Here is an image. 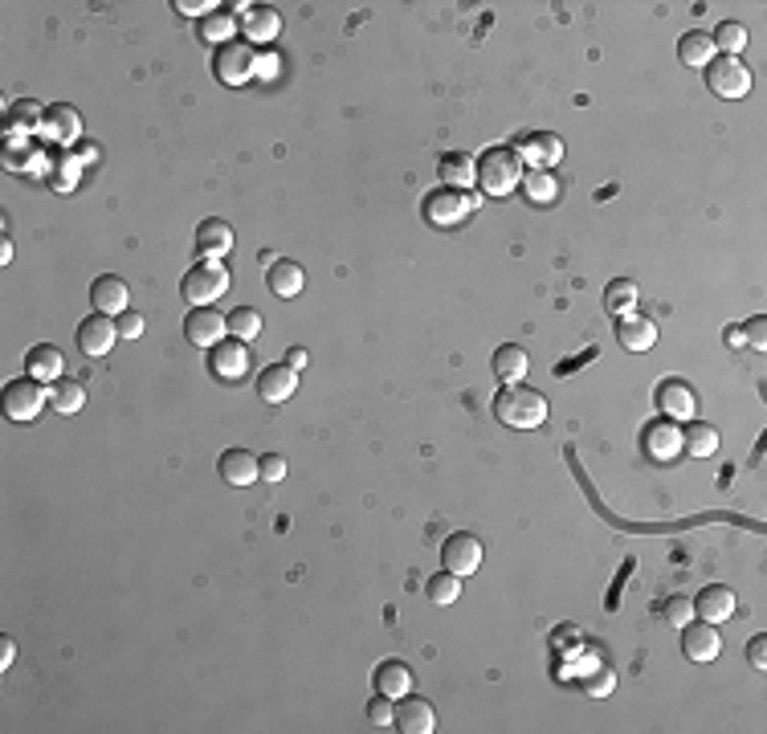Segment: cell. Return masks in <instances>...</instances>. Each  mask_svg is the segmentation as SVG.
Instances as JSON below:
<instances>
[{
    "instance_id": "6da1fadb",
    "label": "cell",
    "mask_w": 767,
    "mask_h": 734,
    "mask_svg": "<svg viewBox=\"0 0 767 734\" xmlns=\"http://www.w3.org/2000/svg\"><path fill=\"white\" fill-rule=\"evenodd\" d=\"M494 416L506 429H539L547 421V396L527 384H502L494 396Z\"/></svg>"
},
{
    "instance_id": "7a4b0ae2",
    "label": "cell",
    "mask_w": 767,
    "mask_h": 734,
    "mask_svg": "<svg viewBox=\"0 0 767 734\" xmlns=\"http://www.w3.org/2000/svg\"><path fill=\"white\" fill-rule=\"evenodd\" d=\"M523 155L515 147H486L482 160H478V188L486 196H510L523 184Z\"/></svg>"
},
{
    "instance_id": "3957f363",
    "label": "cell",
    "mask_w": 767,
    "mask_h": 734,
    "mask_svg": "<svg viewBox=\"0 0 767 734\" xmlns=\"http://www.w3.org/2000/svg\"><path fill=\"white\" fill-rule=\"evenodd\" d=\"M225 290H229V270H225V261H213V257L196 261V266L184 274V282H180V294H184V302H192V306H209V302H217Z\"/></svg>"
},
{
    "instance_id": "277c9868",
    "label": "cell",
    "mask_w": 767,
    "mask_h": 734,
    "mask_svg": "<svg viewBox=\"0 0 767 734\" xmlns=\"http://www.w3.org/2000/svg\"><path fill=\"white\" fill-rule=\"evenodd\" d=\"M474 208H478V196L457 192V188H437L425 196V221L433 229H453V225H462Z\"/></svg>"
},
{
    "instance_id": "5b68a950",
    "label": "cell",
    "mask_w": 767,
    "mask_h": 734,
    "mask_svg": "<svg viewBox=\"0 0 767 734\" xmlns=\"http://www.w3.org/2000/svg\"><path fill=\"white\" fill-rule=\"evenodd\" d=\"M45 404H49V392L33 376H21V380L5 384V416H9V421H17V425L37 421Z\"/></svg>"
},
{
    "instance_id": "8992f818",
    "label": "cell",
    "mask_w": 767,
    "mask_h": 734,
    "mask_svg": "<svg viewBox=\"0 0 767 734\" xmlns=\"http://www.w3.org/2000/svg\"><path fill=\"white\" fill-rule=\"evenodd\" d=\"M213 74L225 86H245L253 78V45L249 41H229L213 49Z\"/></svg>"
},
{
    "instance_id": "52a82bcc",
    "label": "cell",
    "mask_w": 767,
    "mask_h": 734,
    "mask_svg": "<svg viewBox=\"0 0 767 734\" xmlns=\"http://www.w3.org/2000/svg\"><path fill=\"white\" fill-rule=\"evenodd\" d=\"M706 86L719 94V98H747L751 94V70L739 58H714L706 66Z\"/></svg>"
},
{
    "instance_id": "ba28073f",
    "label": "cell",
    "mask_w": 767,
    "mask_h": 734,
    "mask_svg": "<svg viewBox=\"0 0 767 734\" xmlns=\"http://www.w3.org/2000/svg\"><path fill=\"white\" fill-rule=\"evenodd\" d=\"M184 335H188V343L192 347H217V343H225V335H229V319L221 310H213V306H192L188 314H184Z\"/></svg>"
},
{
    "instance_id": "9c48e42d",
    "label": "cell",
    "mask_w": 767,
    "mask_h": 734,
    "mask_svg": "<svg viewBox=\"0 0 767 734\" xmlns=\"http://www.w3.org/2000/svg\"><path fill=\"white\" fill-rule=\"evenodd\" d=\"M78 351L86 359H102V355H111L115 343H119V323H111V314H90V319L78 323Z\"/></svg>"
},
{
    "instance_id": "30bf717a",
    "label": "cell",
    "mask_w": 767,
    "mask_h": 734,
    "mask_svg": "<svg viewBox=\"0 0 767 734\" xmlns=\"http://www.w3.org/2000/svg\"><path fill=\"white\" fill-rule=\"evenodd\" d=\"M641 449H645V457L653 461V465H670V461H678V453H682V429H678V421H649L645 425V433H641Z\"/></svg>"
},
{
    "instance_id": "8fae6325",
    "label": "cell",
    "mask_w": 767,
    "mask_h": 734,
    "mask_svg": "<svg viewBox=\"0 0 767 734\" xmlns=\"http://www.w3.org/2000/svg\"><path fill=\"white\" fill-rule=\"evenodd\" d=\"M482 559H486L482 539L470 535V531L449 535L445 547H441V563H445V571H453V575H474V571L482 567Z\"/></svg>"
},
{
    "instance_id": "7c38bea8",
    "label": "cell",
    "mask_w": 767,
    "mask_h": 734,
    "mask_svg": "<svg viewBox=\"0 0 767 734\" xmlns=\"http://www.w3.org/2000/svg\"><path fill=\"white\" fill-rule=\"evenodd\" d=\"M515 151L523 155V164H527V168H543V172H551V168H559V160H564V139L551 135V131H531V135L519 139Z\"/></svg>"
},
{
    "instance_id": "4fadbf2b",
    "label": "cell",
    "mask_w": 767,
    "mask_h": 734,
    "mask_svg": "<svg viewBox=\"0 0 767 734\" xmlns=\"http://www.w3.org/2000/svg\"><path fill=\"white\" fill-rule=\"evenodd\" d=\"M682 653L694 661V665H710L714 657L723 653V637H719V628L706 624V620H690L686 624V633H682Z\"/></svg>"
},
{
    "instance_id": "5bb4252c",
    "label": "cell",
    "mask_w": 767,
    "mask_h": 734,
    "mask_svg": "<svg viewBox=\"0 0 767 734\" xmlns=\"http://www.w3.org/2000/svg\"><path fill=\"white\" fill-rule=\"evenodd\" d=\"M392 726L404 730V734H433L437 730V710L425 698H417V694H404V698H396Z\"/></svg>"
},
{
    "instance_id": "9a60e30c",
    "label": "cell",
    "mask_w": 767,
    "mask_h": 734,
    "mask_svg": "<svg viewBox=\"0 0 767 734\" xmlns=\"http://www.w3.org/2000/svg\"><path fill=\"white\" fill-rule=\"evenodd\" d=\"M657 408L666 412L670 421L686 425V421H694V412H698V396H694V388L686 380H666L657 388Z\"/></svg>"
},
{
    "instance_id": "2e32d148",
    "label": "cell",
    "mask_w": 767,
    "mask_h": 734,
    "mask_svg": "<svg viewBox=\"0 0 767 734\" xmlns=\"http://www.w3.org/2000/svg\"><path fill=\"white\" fill-rule=\"evenodd\" d=\"M25 376H33L37 384H58L66 376V355L54 343H37L25 351Z\"/></svg>"
},
{
    "instance_id": "e0dca14e",
    "label": "cell",
    "mask_w": 767,
    "mask_h": 734,
    "mask_svg": "<svg viewBox=\"0 0 767 734\" xmlns=\"http://www.w3.org/2000/svg\"><path fill=\"white\" fill-rule=\"evenodd\" d=\"M735 608H739V600H735V592L723 588V584H710V588H702V592L694 596V616L706 620V624H723V620H731Z\"/></svg>"
},
{
    "instance_id": "ac0fdd59",
    "label": "cell",
    "mask_w": 767,
    "mask_h": 734,
    "mask_svg": "<svg viewBox=\"0 0 767 734\" xmlns=\"http://www.w3.org/2000/svg\"><path fill=\"white\" fill-rule=\"evenodd\" d=\"M209 367H213L217 380H241V376L249 372V347H245L241 339H225V343L213 347Z\"/></svg>"
},
{
    "instance_id": "d6986e66",
    "label": "cell",
    "mask_w": 767,
    "mask_h": 734,
    "mask_svg": "<svg viewBox=\"0 0 767 734\" xmlns=\"http://www.w3.org/2000/svg\"><path fill=\"white\" fill-rule=\"evenodd\" d=\"M372 690L384 694V698H392V702L404 698V694H413V669H408L404 661H396V657L380 661L376 673H372Z\"/></svg>"
},
{
    "instance_id": "ffe728a7",
    "label": "cell",
    "mask_w": 767,
    "mask_h": 734,
    "mask_svg": "<svg viewBox=\"0 0 767 734\" xmlns=\"http://www.w3.org/2000/svg\"><path fill=\"white\" fill-rule=\"evenodd\" d=\"M90 302H94L98 314H123V310H131V306H127V302H131V290H127L123 278L102 274V278L90 282Z\"/></svg>"
},
{
    "instance_id": "44dd1931",
    "label": "cell",
    "mask_w": 767,
    "mask_h": 734,
    "mask_svg": "<svg viewBox=\"0 0 767 734\" xmlns=\"http://www.w3.org/2000/svg\"><path fill=\"white\" fill-rule=\"evenodd\" d=\"M294 388H298V372H294L290 363H270V367H262V376H258V396H262L266 404H282V400H290Z\"/></svg>"
},
{
    "instance_id": "7402d4cb",
    "label": "cell",
    "mask_w": 767,
    "mask_h": 734,
    "mask_svg": "<svg viewBox=\"0 0 767 734\" xmlns=\"http://www.w3.org/2000/svg\"><path fill=\"white\" fill-rule=\"evenodd\" d=\"M217 469H221V478H225L229 486H253V482L262 478V465H258V457H253L249 449H225L221 461H217Z\"/></svg>"
},
{
    "instance_id": "603a6c76",
    "label": "cell",
    "mask_w": 767,
    "mask_h": 734,
    "mask_svg": "<svg viewBox=\"0 0 767 734\" xmlns=\"http://www.w3.org/2000/svg\"><path fill=\"white\" fill-rule=\"evenodd\" d=\"M437 172H441L445 188H457V192H470V188L478 184V160H474V155H466V151H449V155H441Z\"/></svg>"
},
{
    "instance_id": "cb8c5ba5",
    "label": "cell",
    "mask_w": 767,
    "mask_h": 734,
    "mask_svg": "<svg viewBox=\"0 0 767 734\" xmlns=\"http://www.w3.org/2000/svg\"><path fill=\"white\" fill-rule=\"evenodd\" d=\"M241 29H245V41L270 45V41H278V33H282V17H278L274 5H253V9H245Z\"/></svg>"
},
{
    "instance_id": "d4e9b609",
    "label": "cell",
    "mask_w": 767,
    "mask_h": 734,
    "mask_svg": "<svg viewBox=\"0 0 767 734\" xmlns=\"http://www.w3.org/2000/svg\"><path fill=\"white\" fill-rule=\"evenodd\" d=\"M233 225L229 221H221V217H209V221H200L196 225V249L204 253V257H213V261H221L229 249H233Z\"/></svg>"
},
{
    "instance_id": "484cf974",
    "label": "cell",
    "mask_w": 767,
    "mask_h": 734,
    "mask_svg": "<svg viewBox=\"0 0 767 734\" xmlns=\"http://www.w3.org/2000/svg\"><path fill=\"white\" fill-rule=\"evenodd\" d=\"M490 367H494V376H498L502 384H523V376L531 372V359H527V351H523L519 343H502V347L494 351Z\"/></svg>"
},
{
    "instance_id": "4316f807",
    "label": "cell",
    "mask_w": 767,
    "mask_h": 734,
    "mask_svg": "<svg viewBox=\"0 0 767 734\" xmlns=\"http://www.w3.org/2000/svg\"><path fill=\"white\" fill-rule=\"evenodd\" d=\"M45 139H54V143H74L82 135V119L74 107H66V102H58V107H49L45 111V127H41Z\"/></svg>"
},
{
    "instance_id": "83f0119b",
    "label": "cell",
    "mask_w": 767,
    "mask_h": 734,
    "mask_svg": "<svg viewBox=\"0 0 767 734\" xmlns=\"http://www.w3.org/2000/svg\"><path fill=\"white\" fill-rule=\"evenodd\" d=\"M266 286L274 298H298L306 290V270L298 261H274L270 274H266Z\"/></svg>"
},
{
    "instance_id": "f1b7e54d",
    "label": "cell",
    "mask_w": 767,
    "mask_h": 734,
    "mask_svg": "<svg viewBox=\"0 0 767 734\" xmlns=\"http://www.w3.org/2000/svg\"><path fill=\"white\" fill-rule=\"evenodd\" d=\"M617 339H621L625 351H649L657 343V327L645 319V314H621Z\"/></svg>"
},
{
    "instance_id": "f546056e",
    "label": "cell",
    "mask_w": 767,
    "mask_h": 734,
    "mask_svg": "<svg viewBox=\"0 0 767 734\" xmlns=\"http://www.w3.org/2000/svg\"><path fill=\"white\" fill-rule=\"evenodd\" d=\"M49 404H54L62 416H74L86 408V384L74 376H62L58 384H49Z\"/></svg>"
},
{
    "instance_id": "4dcf8cb0",
    "label": "cell",
    "mask_w": 767,
    "mask_h": 734,
    "mask_svg": "<svg viewBox=\"0 0 767 734\" xmlns=\"http://www.w3.org/2000/svg\"><path fill=\"white\" fill-rule=\"evenodd\" d=\"M45 111H49V107H41L37 98H21V102H13V107H9V131H13V135L41 131V127H45Z\"/></svg>"
},
{
    "instance_id": "1f68e13d",
    "label": "cell",
    "mask_w": 767,
    "mask_h": 734,
    "mask_svg": "<svg viewBox=\"0 0 767 734\" xmlns=\"http://www.w3.org/2000/svg\"><path fill=\"white\" fill-rule=\"evenodd\" d=\"M678 58H682L686 66H694V70H706V66L714 62V41H710V33H702V29L686 33V37L678 41Z\"/></svg>"
},
{
    "instance_id": "d6a6232c",
    "label": "cell",
    "mask_w": 767,
    "mask_h": 734,
    "mask_svg": "<svg viewBox=\"0 0 767 734\" xmlns=\"http://www.w3.org/2000/svg\"><path fill=\"white\" fill-rule=\"evenodd\" d=\"M588 665L580 669V686H584V694L588 698H604V694H612V686H617V673H612V665H604V661H596V657H584Z\"/></svg>"
},
{
    "instance_id": "836d02e7",
    "label": "cell",
    "mask_w": 767,
    "mask_h": 734,
    "mask_svg": "<svg viewBox=\"0 0 767 734\" xmlns=\"http://www.w3.org/2000/svg\"><path fill=\"white\" fill-rule=\"evenodd\" d=\"M519 188L527 192L531 204H555L559 200V180H555V172H543V168H527Z\"/></svg>"
},
{
    "instance_id": "e575fe53",
    "label": "cell",
    "mask_w": 767,
    "mask_h": 734,
    "mask_svg": "<svg viewBox=\"0 0 767 734\" xmlns=\"http://www.w3.org/2000/svg\"><path fill=\"white\" fill-rule=\"evenodd\" d=\"M714 449H719V429H714V425L690 421V425L682 429V453H690V457H710Z\"/></svg>"
},
{
    "instance_id": "d590c367",
    "label": "cell",
    "mask_w": 767,
    "mask_h": 734,
    "mask_svg": "<svg viewBox=\"0 0 767 734\" xmlns=\"http://www.w3.org/2000/svg\"><path fill=\"white\" fill-rule=\"evenodd\" d=\"M425 596L437 604V608H449L457 596H462V575H453V571H437V575H429V584H425Z\"/></svg>"
},
{
    "instance_id": "8d00e7d4",
    "label": "cell",
    "mask_w": 767,
    "mask_h": 734,
    "mask_svg": "<svg viewBox=\"0 0 767 734\" xmlns=\"http://www.w3.org/2000/svg\"><path fill=\"white\" fill-rule=\"evenodd\" d=\"M710 41H714V49H723V58H739L747 49V29L739 21H723L719 29L710 33Z\"/></svg>"
},
{
    "instance_id": "74e56055",
    "label": "cell",
    "mask_w": 767,
    "mask_h": 734,
    "mask_svg": "<svg viewBox=\"0 0 767 734\" xmlns=\"http://www.w3.org/2000/svg\"><path fill=\"white\" fill-rule=\"evenodd\" d=\"M604 306H608V314H633V306H637V282H629V278L608 282Z\"/></svg>"
},
{
    "instance_id": "f35d334b",
    "label": "cell",
    "mask_w": 767,
    "mask_h": 734,
    "mask_svg": "<svg viewBox=\"0 0 767 734\" xmlns=\"http://www.w3.org/2000/svg\"><path fill=\"white\" fill-rule=\"evenodd\" d=\"M229 335L241 339V343H253V339L262 335V314L253 310V306H237V310L229 314Z\"/></svg>"
},
{
    "instance_id": "ab89813d",
    "label": "cell",
    "mask_w": 767,
    "mask_h": 734,
    "mask_svg": "<svg viewBox=\"0 0 767 734\" xmlns=\"http://www.w3.org/2000/svg\"><path fill=\"white\" fill-rule=\"evenodd\" d=\"M233 29H237V21H233L229 13H213V17H204V25H200V37H204V41H221V45H229Z\"/></svg>"
},
{
    "instance_id": "60d3db41",
    "label": "cell",
    "mask_w": 767,
    "mask_h": 734,
    "mask_svg": "<svg viewBox=\"0 0 767 734\" xmlns=\"http://www.w3.org/2000/svg\"><path fill=\"white\" fill-rule=\"evenodd\" d=\"M661 616H666L670 628H686L694 620V600L690 596H670L666 608H661Z\"/></svg>"
},
{
    "instance_id": "b9f144b4",
    "label": "cell",
    "mask_w": 767,
    "mask_h": 734,
    "mask_svg": "<svg viewBox=\"0 0 767 734\" xmlns=\"http://www.w3.org/2000/svg\"><path fill=\"white\" fill-rule=\"evenodd\" d=\"M392 718H396V706H392V698L376 694V698L368 702V722H372V726H392Z\"/></svg>"
},
{
    "instance_id": "7bdbcfd3",
    "label": "cell",
    "mask_w": 767,
    "mask_h": 734,
    "mask_svg": "<svg viewBox=\"0 0 767 734\" xmlns=\"http://www.w3.org/2000/svg\"><path fill=\"white\" fill-rule=\"evenodd\" d=\"M580 645H584V641H580V628H576V624H559L551 649H555V653H568V649H580Z\"/></svg>"
},
{
    "instance_id": "ee69618b",
    "label": "cell",
    "mask_w": 767,
    "mask_h": 734,
    "mask_svg": "<svg viewBox=\"0 0 767 734\" xmlns=\"http://www.w3.org/2000/svg\"><path fill=\"white\" fill-rule=\"evenodd\" d=\"M213 9H221L217 0H176L180 17H213Z\"/></svg>"
},
{
    "instance_id": "f6af8a7d",
    "label": "cell",
    "mask_w": 767,
    "mask_h": 734,
    "mask_svg": "<svg viewBox=\"0 0 767 734\" xmlns=\"http://www.w3.org/2000/svg\"><path fill=\"white\" fill-rule=\"evenodd\" d=\"M258 465H262V478H266V482H282V478H286V457H282V453H266V457H258Z\"/></svg>"
},
{
    "instance_id": "bcb514c9",
    "label": "cell",
    "mask_w": 767,
    "mask_h": 734,
    "mask_svg": "<svg viewBox=\"0 0 767 734\" xmlns=\"http://www.w3.org/2000/svg\"><path fill=\"white\" fill-rule=\"evenodd\" d=\"M743 339H747V347H755V351L767 347V319H763V314H755V319L743 327Z\"/></svg>"
},
{
    "instance_id": "7dc6e473",
    "label": "cell",
    "mask_w": 767,
    "mask_h": 734,
    "mask_svg": "<svg viewBox=\"0 0 767 734\" xmlns=\"http://www.w3.org/2000/svg\"><path fill=\"white\" fill-rule=\"evenodd\" d=\"M119 335L123 339H139L143 335V314L139 310H123L119 314Z\"/></svg>"
},
{
    "instance_id": "c3c4849f",
    "label": "cell",
    "mask_w": 767,
    "mask_h": 734,
    "mask_svg": "<svg viewBox=\"0 0 767 734\" xmlns=\"http://www.w3.org/2000/svg\"><path fill=\"white\" fill-rule=\"evenodd\" d=\"M747 661H751V669H767V637H751Z\"/></svg>"
},
{
    "instance_id": "681fc988",
    "label": "cell",
    "mask_w": 767,
    "mask_h": 734,
    "mask_svg": "<svg viewBox=\"0 0 767 734\" xmlns=\"http://www.w3.org/2000/svg\"><path fill=\"white\" fill-rule=\"evenodd\" d=\"M17 661V645H13V637H0V669H9Z\"/></svg>"
},
{
    "instance_id": "f907efd6",
    "label": "cell",
    "mask_w": 767,
    "mask_h": 734,
    "mask_svg": "<svg viewBox=\"0 0 767 734\" xmlns=\"http://www.w3.org/2000/svg\"><path fill=\"white\" fill-rule=\"evenodd\" d=\"M282 363H290V367H294V372H302V367H306V351H302V347H290Z\"/></svg>"
},
{
    "instance_id": "816d5d0a",
    "label": "cell",
    "mask_w": 767,
    "mask_h": 734,
    "mask_svg": "<svg viewBox=\"0 0 767 734\" xmlns=\"http://www.w3.org/2000/svg\"><path fill=\"white\" fill-rule=\"evenodd\" d=\"M727 347H747V339H743V327H727Z\"/></svg>"
},
{
    "instance_id": "f5cc1de1",
    "label": "cell",
    "mask_w": 767,
    "mask_h": 734,
    "mask_svg": "<svg viewBox=\"0 0 767 734\" xmlns=\"http://www.w3.org/2000/svg\"><path fill=\"white\" fill-rule=\"evenodd\" d=\"M9 261H13V241L5 237V241H0V266H9Z\"/></svg>"
}]
</instances>
